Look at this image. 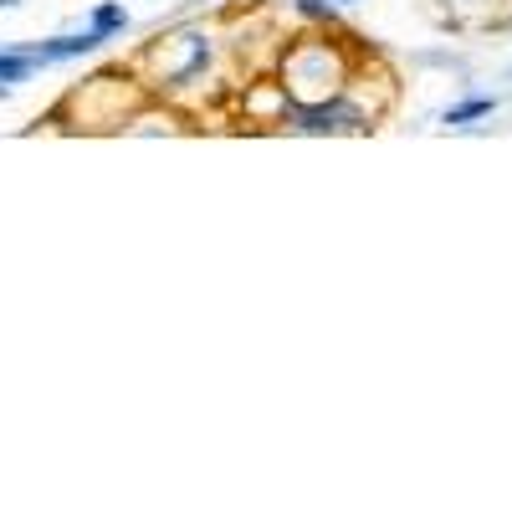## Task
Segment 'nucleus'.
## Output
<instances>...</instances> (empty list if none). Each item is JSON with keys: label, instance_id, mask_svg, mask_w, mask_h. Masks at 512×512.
I'll list each match as a JSON object with an SVG mask.
<instances>
[{"label": "nucleus", "instance_id": "9d476101", "mask_svg": "<svg viewBox=\"0 0 512 512\" xmlns=\"http://www.w3.org/2000/svg\"><path fill=\"white\" fill-rule=\"evenodd\" d=\"M441 6H451V11H456V6H482V0H441Z\"/></svg>", "mask_w": 512, "mask_h": 512}, {"label": "nucleus", "instance_id": "20e7f679", "mask_svg": "<svg viewBox=\"0 0 512 512\" xmlns=\"http://www.w3.org/2000/svg\"><path fill=\"white\" fill-rule=\"evenodd\" d=\"M103 47H108V36H98L93 26H82V31H57V36H41V41H31V52H36V62H41V67L93 62Z\"/></svg>", "mask_w": 512, "mask_h": 512}, {"label": "nucleus", "instance_id": "39448f33", "mask_svg": "<svg viewBox=\"0 0 512 512\" xmlns=\"http://www.w3.org/2000/svg\"><path fill=\"white\" fill-rule=\"evenodd\" d=\"M497 108H502L497 93H466V98L441 108V128H451V134H477L487 118H497Z\"/></svg>", "mask_w": 512, "mask_h": 512}, {"label": "nucleus", "instance_id": "7ed1b4c3", "mask_svg": "<svg viewBox=\"0 0 512 512\" xmlns=\"http://www.w3.org/2000/svg\"><path fill=\"white\" fill-rule=\"evenodd\" d=\"M216 67V36L205 26H180L164 36V72H159V88L164 93H185L195 82L210 77Z\"/></svg>", "mask_w": 512, "mask_h": 512}, {"label": "nucleus", "instance_id": "f257e3e1", "mask_svg": "<svg viewBox=\"0 0 512 512\" xmlns=\"http://www.w3.org/2000/svg\"><path fill=\"white\" fill-rule=\"evenodd\" d=\"M277 82H282L292 98H328L338 88H349L354 67H349L344 47L328 41V31H313V36H292L287 47H282Z\"/></svg>", "mask_w": 512, "mask_h": 512}, {"label": "nucleus", "instance_id": "f03ea898", "mask_svg": "<svg viewBox=\"0 0 512 512\" xmlns=\"http://www.w3.org/2000/svg\"><path fill=\"white\" fill-rule=\"evenodd\" d=\"M379 113L369 108V98H359L354 88H338L328 98H292L277 113V128L303 139H354V134H374Z\"/></svg>", "mask_w": 512, "mask_h": 512}, {"label": "nucleus", "instance_id": "6e6552de", "mask_svg": "<svg viewBox=\"0 0 512 512\" xmlns=\"http://www.w3.org/2000/svg\"><path fill=\"white\" fill-rule=\"evenodd\" d=\"M88 26H93L98 36L118 41V36H128V31H134V16H128V6H123V0H98V6L88 11Z\"/></svg>", "mask_w": 512, "mask_h": 512}, {"label": "nucleus", "instance_id": "0eeeda50", "mask_svg": "<svg viewBox=\"0 0 512 512\" xmlns=\"http://www.w3.org/2000/svg\"><path fill=\"white\" fill-rule=\"evenodd\" d=\"M287 6H292L297 21L313 26V31H338L344 26V6H338V0H287Z\"/></svg>", "mask_w": 512, "mask_h": 512}, {"label": "nucleus", "instance_id": "9b49d317", "mask_svg": "<svg viewBox=\"0 0 512 512\" xmlns=\"http://www.w3.org/2000/svg\"><path fill=\"white\" fill-rule=\"evenodd\" d=\"M26 6V0H0V11H21Z\"/></svg>", "mask_w": 512, "mask_h": 512}, {"label": "nucleus", "instance_id": "423d86ee", "mask_svg": "<svg viewBox=\"0 0 512 512\" xmlns=\"http://www.w3.org/2000/svg\"><path fill=\"white\" fill-rule=\"evenodd\" d=\"M36 72H47V67L36 62L31 41H0V98H11L16 88L36 82Z\"/></svg>", "mask_w": 512, "mask_h": 512}, {"label": "nucleus", "instance_id": "1a4fd4ad", "mask_svg": "<svg viewBox=\"0 0 512 512\" xmlns=\"http://www.w3.org/2000/svg\"><path fill=\"white\" fill-rule=\"evenodd\" d=\"M410 62H415V67H441V72H461V77H466V57H456V52H415Z\"/></svg>", "mask_w": 512, "mask_h": 512}, {"label": "nucleus", "instance_id": "f8f14e48", "mask_svg": "<svg viewBox=\"0 0 512 512\" xmlns=\"http://www.w3.org/2000/svg\"><path fill=\"white\" fill-rule=\"evenodd\" d=\"M338 6H344V11H354V6H364V0H338Z\"/></svg>", "mask_w": 512, "mask_h": 512}]
</instances>
